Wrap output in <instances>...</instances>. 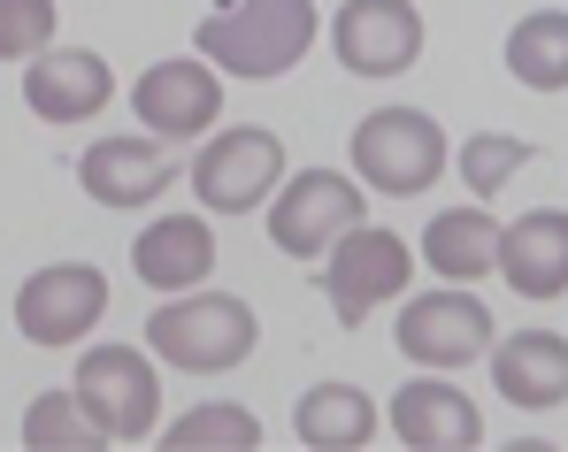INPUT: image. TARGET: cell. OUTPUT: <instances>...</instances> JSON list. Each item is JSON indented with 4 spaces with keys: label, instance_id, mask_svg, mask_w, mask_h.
<instances>
[{
    "label": "cell",
    "instance_id": "e0dca14e",
    "mask_svg": "<svg viewBox=\"0 0 568 452\" xmlns=\"http://www.w3.org/2000/svg\"><path fill=\"white\" fill-rule=\"evenodd\" d=\"M131 269L146 276L162 299L207 284V269H215V230H207V215H162V223H146V230L131 238Z\"/></svg>",
    "mask_w": 568,
    "mask_h": 452
},
{
    "label": "cell",
    "instance_id": "603a6c76",
    "mask_svg": "<svg viewBox=\"0 0 568 452\" xmlns=\"http://www.w3.org/2000/svg\"><path fill=\"white\" fill-rule=\"evenodd\" d=\"M530 154H538L530 138H507V131H476L469 146H462V184H469L476 199H491V192L515 177V170H523Z\"/></svg>",
    "mask_w": 568,
    "mask_h": 452
},
{
    "label": "cell",
    "instance_id": "9c48e42d",
    "mask_svg": "<svg viewBox=\"0 0 568 452\" xmlns=\"http://www.w3.org/2000/svg\"><path fill=\"white\" fill-rule=\"evenodd\" d=\"M100 315H108V276L93 261H54V269H31L16 284V330L47 353L100 330Z\"/></svg>",
    "mask_w": 568,
    "mask_h": 452
},
{
    "label": "cell",
    "instance_id": "3957f363",
    "mask_svg": "<svg viewBox=\"0 0 568 452\" xmlns=\"http://www.w3.org/2000/svg\"><path fill=\"white\" fill-rule=\"evenodd\" d=\"M346 154H354V177L384 192V199H415V192H430V184L446 177V131L423 115V107H377V115H362L354 123V138H346Z\"/></svg>",
    "mask_w": 568,
    "mask_h": 452
},
{
    "label": "cell",
    "instance_id": "2e32d148",
    "mask_svg": "<svg viewBox=\"0 0 568 452\" xmlns=\"http://www.w3.org/2000/svg\"><path fill=\"white\" fill-rule=\"evenodd\" d=\"M499 276L523 299H561L568 291V207H530L499 230Z\"/></svg>",
    "mask_w": 568,
    "mask_h": 452
},
{
    "label": "cell",
    "instance_id": "7402d4cb",
    "mask_svg": "<svg viewBox=\"0 0 568 452\" xmlns=\"http://www.w3.org/2000/svg\"><path fill=\"white\" fill-rule=\"evenodd\" d=\"M162 438H170V452H254V445H262V422H254L246 407H223V399H207V407L178 414Z\"/></svg>",
    "mask_w": 568,
    "mask_h": 452
},
{
    "label": "cell",
    "instance_id": "5bb4252c",
    "mask_svg": "<svg viewBox=\"0 0 568 452\" xmlns=\"http://www.w3.org/2000/svg\"><path fill=\"white\" fill-rule=\"evenodd\" d=\"M392 438L415 452H469L484 438V414H476L469 391L446 383V368H430L407 391H392Z\"/></svg>",
    "mask_w": 568,
    "mask_h": 452
},
{
    "label": "cell",
    "instance_id": "9a60e30c",
    "mask_svg": "<svg viewBox=\"0 0 568 452\" xmlns=\"http://www.w3.org/2000/svg\"><path fill=\"white\" fill-rule=\"evenodd\" d=\"M491 391L523 414H554L568 399V338L561 330H507L491 338Z\"/></svg>",
    "mask_w": 568,
    "mask_h": 452
},
{
    "label": "cell",
    "instance_id": "6da1fadb",
    "mask_svg": "<svg viewBox=\"0 0 568 452\" xmlns=\"http://www.w3.org/2000/svg\"><path fill=\"white\" fill-rule=\"evenodd\" d=\"M315 31H323L315 0H231V8H215L192 39H200V54H207L223 78L270 85V78H284V70L307 62Z\"/></svg>",
    "mask_w": 568,
    "mask_h": 452
},
{
    "label": "cell",
    "instance_id": "7c38bea8",
    "mask_svg": "<svg viewBox=\"0 0 568 452\" xmlns=\"http://www.w3.org/2000/svg\"><path fill=\"white\" fill-rule=\"evenodd\" d=\"M178 177V162H170V138H93L85 154H78V184H85V199L93 207H115V215H131V207H154L162 192Z\"/></svg>",
    "mask_w": 568,
    "mask_h": 452
},
{
    "label": "cell",
    "instance_id": "5b68a950",
    "mask_svg": "<svg viewBox=\"0 0 568 452\" xmlns=\"http://www.w3.org/2000/svg\"><path fill=\"white\" fill-rule=\"evenodd\" d=\"M277 184H284V146H277V131H262V123H231V131H215L192 154V199L207 215L270 207Z\"/></svg>",
    "mask_w": 568,
    "mask_h": 452
},
{
    "label": "cell",
    "instance_id": "cb8c5ba5",
    "mask_svg": "<svg viewBox=\"0 0 568 452\" xmlns=\"http://www.w3.org/2000/svg\"><path fill=\"white\" fill-rule=\"evenodd\" d=\"M54 0H0V62H31L54 47Z\"/></svg>",
    "mask_w": 568,
    "mask_h": 452
},
{
    "label": "cell",
    "instance_id": "44dd1931",
    "mask_svg": "<svg viewBox=\"0 0 568 452\" xmlns=\"http://www.w3.org/2000/svg\"><path fill=\"white\" fill-rule=\"evenodd\" d=\"M23 445L31 452H93L108 445L100 438V422L78 407V391H39L31 407H23Z\"/></svg>",
    "mask_w": 568,
    "mask_h": 452
},
{
    "label": "cell",
    "instance_id": "52a82bcc",
    "mask_svg": "<svg viewBox=\"0 0 568 452\" xmlns=\"http://www.w3.org/2000/svg\"><path fill=\"white\" fill-rule=\"evenodd\" d=\"M399 353L415 368H469L491 353V338H499V322H491V307L476 299L469 284H438V291H423V299H407L399 307Z\"/></svg>",
    "mask_w": 568,
    "mask_h": 452
},
{
    "label": "cell",
    "instance_id": "8fae6325",
    "mask_svg": "<svg viewBox=\"0 0 568 452\" xmlns=\"http://www.w3.org/2000/svg\"><path fill=\"white\" fill-rule=\"evenodd\" d=\"M131 107L154 138L185 146V138H207L215 115H223V70L207 54H185V62H154L139 85H131Z\"/></svg>",
    "mask_w": 568,
    "mask_h": 452
},
{
    "label": "cell",
    "instance_id": "7a4b0ae2",
    "mask_svg": "<svg viewBox=\"0 0 568 452\" xmlns=\"http://www.w3.org/2000/svg\"><path fill=\"white\" fill-rule=\"evenodd\" d=\"M254 346H262V315L246 299H231V291H207V284L170 291L146 315V353L162 368H178V376H223Z\"/></svg>",
    "mask_w": 568,
    "mask_h": 452
},
{
    "label": "cell",
    "instance_id": "ffe728a7",
    "mask_svg": "<svg viewBox=\"0 0 568 452\" xmlns=\"http://www.w3.org/2000/svg\"><path fill=\"white\" fill-rule=\"evenodd\" d=\"M507 78L530 92H561L568 85V8H538L507 31Z\"/></svg>",
    "mask_w": 568,
    "mask_h": 452
},
{
    "label": "cell",
    "instance_id": "4fadbf2b",
    "mask_svg": "<svg viewBox=\"0 0 568 452\" xmlns=\"http://www.w3.org/2000/svg\"><path fill=\"white\" fill-rule=\"evenodd\" d=\"M108 100H115V78H108V62L93 47H47V54L23 62V107L39 123H54V131L62 123H93Z\"/></svg>",
    "mask_w": 568,
    "mask_h": 452
},
{
    "label": "cell",
    "instance_id": "8992f818",
    "mask_svg": "<svg viewBox=\"0 0 568 452\" xmlns=\"http://www.w3.org/2000/svg\"><path fill=\"white\" fill-rule=\"evenodd\" d=\"M407 276H415V254H407V238L399 230H377V223H354L331 254H323V299H331V315L346 322V330H362V315L384 307V299H399L407 291Z\"/></svg>",
    "mask_w": 568,
    "mask_h": 452
},
{
    "label": "cell",
    "instance_id": "30bf717a",
    "mask_svg": "<svg viewBox=\"0 0 568 452\" xmlns=\"http://www.w3.org/2000/svg\"><path fill=\"white\" fill-rule=\"evenodd\" d=\"M331 54H338L346 78H407L423 62L415 0H346L331 16Z\"/></svg>",
    "mask_w": 568,
    "mask_h": 452
},
{
    "label": "cell",
    "instance_id": "d6986e66",
    "mask_svg": "<svg viewBox=\"0 0 568 452\" xmlns=\"http://www.w3.org/2000/svg\"><path fill=\"white\" fill-rule=\"evenodd\" d=\"M292 430H300V445H315V452H362L377 438V407H369L362 383H315V391H300Z\"/></svg>",
    "mask_w": 568,
    "mask_h": 452
},
{
    "label": "cell",
    "instance_id": "ac0fdd59",
    "mask_svg": "<svg viewBox=\"0 0 568 452\" xmlns=\"http://www.w3.org/2000/svg\"><path fill=\"white\" fill-rule=\"evenodd\" d=\"M423 261L446 276V284L491 276L499 269V223H491V207H438L423 223Z\"/></svg>",
    "mask_w": 568,
    "mask_h": 452
},
{
    "label": "cell",
    "instance_id": "ba28073f",
    "mask_svg": "<svg viewBox=\"0 0 568 452\" xmlns=\"http://www.w3.org/2000/svg\"><path fill=\"white\" fill-rule=\"evenodd\" d=\"M354 223H362V184L346 177V170H300L270 199V238L292 261H323Z\"/></svg>",
    "mask_w": 568,
    "mask_h": 452
},
{
    "label": "cell",
    "instance_id": "277c9868",
    "mask_svg": "<svg viewBox=\"0 0 568 452\" xmlns=\"http://www.w3.org/2000/svg\"><path fill=\"white\" fill-rule=\"evenodd\" d=\"M70 391L100 422V438H115V445H139L162 430V376L139 346H93L70 376Z\"/></svg>",
    "mask_w": 568,
    "mask_h": 452
}]
</instances>
